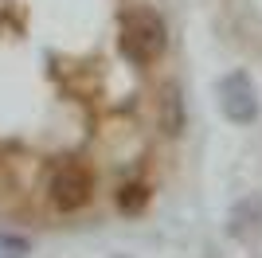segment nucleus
Returning a JSON list of instances; mask_svg holds the SVG:
<instances>
[{"label":"nucleus","instance_id":"nucleus-1","mask_svg":"<svg viewBox=\"0 0 262 258\" xmlns=\"http://www.w3.org/2000/svg\"><path fill=\"white\" fill-rule=\"evenodd\" d=\"M118 51L125 63L133 67H153L164 59L168 51V24L149 8H137V12H125L121 16V28H118Z\"/></svg>","mask_w":262,"mask_h":258},{"label":"nucleus","instance_id":"nucleus-2","mask_svg":"<svg viewBox=\"0 0 262 258\" xmlns=\"http://www.w3.org/2000/svg\"><path fill=\"white\" fill-rule=\"evenodd\" d=\"M215 102H219V114L231 121V125H254L262 118V98H258V82H254L251 71L243 67H231L215 78Z\"/></svg>","mask_w":262,"mask_h":258},{"label":"nucleus","instance_id":"nucleus-3","mask_svg":"<svg viewBox=\"0 0 262 258\" xmlns=\"http://www.w3.org/2000/svg\"><path fill=\"white\" fill-rule=\"evenodd\" d=\"M94 200V172L82 161H63L47 176V204L63 215H75Z\"/></svg>","mask_w":262,"mask_h":258},{"label":"nucleus","instance_id":"nucleus-4","mask_svg":"<svg viewBox=\"0 0 262 258\" xmlns=\"http://www.w3.org/2000/svg\"><path fill=\"white\" fill-rule=\"evenodd\" d=\"M227 239L243 243V247H251L262 239V192H247L239 196L235 204L227 207V223H223Z\"/></svg>","mask_w":262,"mask_h":258},{"label":"nucleus","instance_id":"nucleus-5","mask_svg":"<svg viewBox=\"0 0 262 258\" xmlns=\"http://www.w3.org/2000/svg\"><path fill=\"white\" fill-rule=\"evenodd\" d=\"M157 125H161V133L168 141H176L188 129V98H184V86L176 78H168L157 90Z\"/></svg>","mask_w":262,"mask_h":258},{"label":"nucleus","instance_id":"nucleus-6","mask_svg":"<svg viewBox=\"0 0 262 258\" xmlns=\"http://www.w3.org/2000/svg\"><path fill=\"white\" fill-rule=\"evenodd\" d=\"M114 204L121 215H145L153 204V184L149 180H121L114 192Z\"/></svg>","mask_w":262,"mask_h":258},{"label":"nucleus","instance_id":"nucleus-7","mask_svg":"<svg viewBox=\"0 0 262 258\" xmlns=\"http://www.w3.org/2000/svg\"><path fill=\"white\" fill-rule=\"evenodd\" d=\"M35 250V243L20 231H0V258H28Z\"/></svg>","mask_w":262,"mask_h":258},{"label":"nucleus","instance_id":"nucleus-8","mask_svg":"<svg viewBox=\"0 0 262 258\" xmlns=\"http://www.w3.org/2000/svg\"><path fill=\"white\" fill-rule=\"evenodd\" d=\"M110 258H133V254H110Z\"/></svg>","mask_w":262,"mask_h":258}]
</instances>
